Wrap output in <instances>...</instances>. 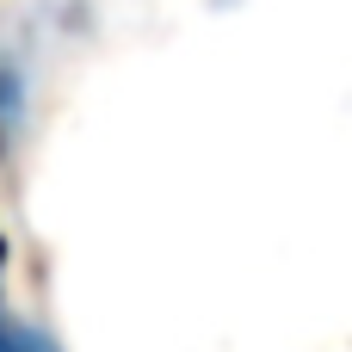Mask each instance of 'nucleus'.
<instances>
[{
    "label": "nucleus",
    "mask_w": 352,
    "mask_h": 352,
    "mask_svg": "<svg viewBox=\"0 0 352 352\" xmlns=\"http://www.w3.org/2000/svg\"><path fill=\"white\" fill-rule=\"evenodd\" d=\"M0 352H56V340H50L43 328H31V322L0 316Z\"/></svg>",
    "instance_id": "1"
},
{
    "label": "nucleus",
    "mask_w": 352,
    "mask_h": 352,
    "mask_svg": "<svg viewBox=\"0 0 352 352\" xmlns=\"http://www.w3.org/2000/svg\"><path fill=\"white\" fill-rule=\"evenodd\" d=\"M12 118H19V87H12V68L0 62V155H6V136H12Z\"/></svg>",
    "instance_id": "2"
},
{
    "label": "nucleus",
    "mask_w": 352,
    "mask_h": 352,
    "mask_svg": "<svg viewBox=\"0 0 352 352\" xmlns=\"http://www.w3.org/2000/svg\"><path fill=\"white\" fill-rule=\"evenodd\" d=\"M0 272H6V241H0Z\"/></svg>",
    "instance_id": "3"
}]
</instances>
